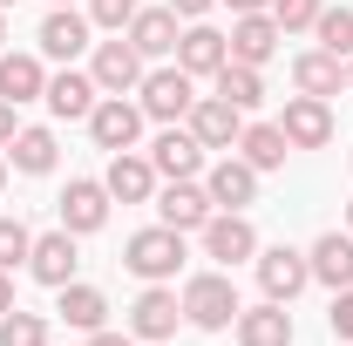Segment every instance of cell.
Instances as JSON below:
<instances>
[{
  "mask_svg": "<svg viewBox=\"0 0 353 346\" xmlns=\"http://www.w3.org/2000/svg\"><path fill=\"white\" fill-rule=\"evenodd\" d=\"M183 319L204 326V333H224V326L238 319V285H231V272H197V278L183 285Z\"/></svg>",
  "mask_w": 353,
  "mask_h": 346,
  "instance_id": "obj_1",
  "label": "cell"
},
{
  "mask_svg": "<svg viewBox=\"0 0 353 346\" xmlns=\"http://www.w3.org/2000/svg\"><path fill=\"white\" fill-rule=\"evenodd\" d=\"M123 265H130L136 278H150V285L176 278V265H183V231H170V224H150V231H136L130 245H123Z\"/></svg>",
  "mask_w": 353,
  "mask_h": 346,
  "instance_id": "obj_2",
  "label": "cell"
},
{
  "mask_svg": "<svg viewBox=\"0 0 353 346\" xmlns=\"http://www.w3.org/2000/svg\"><path fill=\"white\" fill-rule=\"evenodd\" d=\"M136 102H143L150 123H183L190 102H197V82H190L183 68H150V75L136 82Z\"/></svg>",
  "mask_w": 353,
  "mask_h": 346,
  "instance_id": "obj_3",
  "label": "cell"
},
{
  "mask_svg": "<svg viewBox=\"0 0 353 346\" xmlns=\"http://www.w3.org/2000/svg\"><path fill=\"white\" fill-rule=\"evenodd\" d=\"M197 238H204V258H218L224 272L245 265V258H259V231H252L245 211H211V224H204Z\"/></svg>",
  "mask_w": 353,
  "mask_h": 346,
  "instance_id": "obj_4",
  "label": "cell"
},
{
  "mask_svg": "<svg viewBox=\"0 0 353 346\" xmlns=\"http://www.w3.org/2000/svg\"><path fill=\"white\" fill-rule=\"evenodd\" d=\"M183 130L197 136L204 150H238V136H245V109H231L224 95H197L190 116H183Z\"/></svg>",
  "mask_w": 353,
  "mask_h": 346,
  "instance_id": "obj_5",
  "label": "cell"
},
{
  "mask_svg": "<svg viewBox=\"0 0 353 346\" xmlns=\"http://www.w3.org/2000/svg\"><path fill=\"white\" fill-rule=\"evenodd\" d=\"M88 136L116 156V150H136V136H143V102H123V95H102L95 109H88Z\"/></svg>",
  "mask_w": 353,
  "mask_h": 346,
  "instance_id": "obj_6",
  "label": "cell"
},
{
  "mask_svg": "<svg viewBox=\"0 0 353 346\" xmlns=\"http://www.w3.org/2000/svg\"><path fill=\"white\" fill-rule=\"evenodd\" d=\"M279 130H285L292 150H326V143H333V109H326V95H285Z\"/></svg>",
  "mask_w": 353,
  "mask_h": 346,
  "instance_id": "obj_7",
  "label": "cell"
},
{
  "mask_svg": "<svg viewBox=\"0 0 353 346\" xmlns=\"http://www.w3.org/2000/svg\"><path fill=\"white\" fill-rule=\"evenodd\" d=\"M61 231H75V238H88V231H102L109 224V183H95V176H68V190H61Z\"/></svg>",
  "mask_w": 353,
  "mask_h": 346,
  "instance_id": "obj_8",
  "label": "cell"
},
{
  "mask_svg": "<svg viewBox=\"0 0 353 346\" xmlns=\"http://www.w3.org/2000/svg\"><path fill=\"white\" fill-rule=\"evenodd\" d=\"M259 285H265V299L292 305V299H299V292L312 285L306 252H292V245H272V252H259Z\"/></svg>",
  "mask_w": 353,
  "mask_h": 346,
  "instance_id": "obj_9",
  "label": "cell"
},
{
  "mask_svg": "<svg viewBox=\"0 0 353 346\" xmlns=\"http://www.w3.org/2000/svg\"><path fill=\"white\" fill-rule=\"evenodd\" d=\"M176 319H183V299H176L170 285H143V299L130 305V333L150 346H163L176 333Z\"/></svg>",
  "mask_w": 353,
  "mask_h": 346,
  "instance_id": "obj_10",
  "label": "cell"
},
{
  "mask_svg": "<svg viewBox=\"0 0 353 346\" xmlns=\"http://www.w3.org/2000/svg\"><path fill=\"white\" fill-rule=\"evenodd\" d=\"M224 61H231V34H218V28H204V21H190L183 34H176V68L197 82V75H218Z\"/></svg>",
  "mask_w": 353,
  "mask_h": 346,
  "instance_id": "obj_11",
  "label": "cell"
},
{
  "mask_svg": "<svg viewBox=\"0 0 353 346\" xmlns=\"http://www.w3.org/2000/svg\"><path fill=\"white\" fill-rule=\"evenodd\" d=\"M211 211H218V204H211V190H204V183H190V176H176L170 190L157 197V224H170V231H204Z\"/></svg>",
  "mask_w": 353,
  "mask_h": 346,
  "instance_id": "obj_12",
  "label": "cell"
},
{
  "mask_svg": "<svg viewBox=\"0 0 353 346\" xmlns=\"http://www.w3.org/2000/svg\"><path fill=\"white\" fill-rule=\"evenodd\" d=\"M88 75H95V88H102V95H130V88L143 82V54H136L130 41H95Z\"/></svg>",
  "mask_w": 353,
  "mask_h": 346,
  "instance_id": "obj_13",
  "label": "cell"
},
{
  "mask_svg": "<svg viewBox=\"0 0 353 346\" xmlns=\"http://www.w3.org/2000/svg\"><path fill=\"white\" fill-rule=\"evenodd\" d=\"M279 41H285V28L272 14H238L231 21V61H245V68H265L279 54Z\"/></svg>",
  "mask_w": 353,
  "mask_h": 346,
  "instance_id": "obj_14",
  "label": "cell"
},
{
  "mask_svg": "<svg viewBox=\"0 0 353 346\" xmlns=\"http://www.w3.org/2000/svg\"><path fill=\"white\" fill-rule=\"evenodd\" d=\"M231 333H238V346H292V312H285L279 299H265V305H238Z\"/></svg>",
  "mask_w": 353,
  "mask_h": 346,
  "instance_id": "obj_15",
  "label": "cell"
},
{
  "mask_svg": "<svg viewBox=\"0 0 353 346\" xmlns=\"http://www.w3.org/2000/svg\"><path fill=\"white\" fill-rule=\"evenodd\" d=\"M102 183H109V197H123V204H150V197H157V163H150L143 150H116Z\"/></svg>",
  "mask_w": 353,
  "mask_h": 346,
  "instance_id": "obj_16",
  "label": "cell"
},
{
  "mask_svg": "<svg viewBox=\"0 0 353 346\" xmlns=\"http://www.w3.org/2000/svg\"><path fill=\"white\" fill-rule=\"evenodd\" d=\"M204 190H211V204H218V211H245V204L259 197V170H252L245 156H218L211 176H204Z\"/></svg>",
  "mask_w": 353,
  "mask_h": 346,
  "instance_id": "obj_17",
  "label": "cell"
},
{
  "mask_svg": "<svg viewBox=\"0 0 353 346\" xmlns=\"http://www.w3.org/2000/svg\"><path fill=\"white\" fill-rule=\"evenodd\" d=\"M28 272H34L41 285H54V292H61V285L75 278V231H61V224H54V231H41V238H34V252H28Z\"/></svg>",
  "mask_w": 353,
  "mask_h": 346,
  "instance_id": "obj_18",
  "label": "cell"
},
{
  "mask_svg": "<svg viewBox=\"0 0 353 346\" xmlns=\"http://www.w3.org/2000/svg\"><path fill=\"white\" fill-rule=\"evenodd\" d=\"M150 163H157V176H197L204 170V143H197V136L190 130H176V123H163V136H157V143H150Z\"/></svg>",
  "mask_w": 353,
  "mask_h": 346,
  "instance_id": "obj_19",
  "label": "cell"
},
{
  "mask_svg": "<svg viewBox=\"0 0 353 346\" xmlns=\"http://www.w3.org/2000/svg\"><path fill=\"white\" fill-rule=\"evenodd\" d=\"M41 102L61 116V123H75V116L88 123V109L102 102V88H95V75H82V68H61V75H48V95H41Z\"/></svg>",
  "mask_w": 353,
  "mask_h": 346,
  "instance_id": "obj_20",
  "label": "cell"
},
{
  "mask_svg": "<svg viewBox=\"0 0 353 346\" xmlns=\"http://www.w3.org/2000/svg\"><path fill=\"white\" fill-rule=\"evenodd\" d=\"M306 265H312V278H319V285L347 292V285H353V231H326V238H312Z\"/></svg>",
  "mask_w": 353,
  "mask_h": 346,
  "instance_id": "obj_21",
  "label": "cell"
},
{
  "mask_svg": "<svg viewBox=\"0 0 353 346\" xmlns=\"http://www.w3.org/2000/svg\"><path fill=\"white\" fill-rule=\"evenodd\" d=\"M176 7H136V21H130V48L150 61V54H176Z\"/></svg>",
  "mask_w": 353,
  "mask_h": 346,
  "instance_id": "obj_22",
  "label": "cell"
},
{
  "mask_svg": "<svg viewBox=\"0 0 353 346\" xmlns=\"http://www.w3.org/2000/svg\"><path fill=\"white\" fill-rule=\"evenodd\" d=\"M292 82H299V95H340L347 88V61L326 54V48H306V54H292Z\"/></svg>",
  "mask_w": 353,
  "mask_h": 346,
  "instance_id": "obj_23",
  "label": "cell"
},
{
  "mask_svg": "<svg viewBox=\"0 0 353 346\" xmlns=\"http://www.w3.org/2000/svg\"><path fill=\"white\" fill-rule=\"evenodd\" d=\"M88 28H95L88 14H75V7H54V14L41 21V54H54V61H75V54L88 48Z\"/></svg>",
  "mask_w": 353,
  "mask_h": 346,
  "instance_id": "obj_24",
  "label": "cell"
},
{
  "mask_svg": "<svg viewBox=\"0 0 353 346\" xmlns=\"http://www.w3.org/2000/svg\"><path fill=\"white\" fill-rule=\"evenodd\" d=\"M0 95L21 109V102H41L48 95V68L41 54H0Z\"/></svg>",
  "mask_w": 353,
  "mask_h": 346,
  "instance_id": "obj_25",
  "label": "cell"
},
{
  "mask_svg": "<svg viewBox=\"0 0 353 346\" xmlns=\"http://www.w3.org/2000/svg\"><path fill=\"white\" fill-rule=\"evenodd\" d=\"M285 150H292V143H285L279 123H245V136H238V156H245L252 170H279V163H285Z\"/></svg>",
  "mask_w": 353,
  "mask_h": 346,
  "instance_id": "obj_26",
  "label": "cell"
},
{
  "mask_svg": "<svg viewBox=\"0 0 353 346\" xmlns=\"http://www.w3.org/2000/svg\"><path fill=\"white\" fill-rule=\"evenodd\" d=\"M54 312H61V319H68L75 333H95V326L109 319V299H102L95 285H82V278H68V285H61V305H54Z\"/></svg>",
  "mask_w": 353,
  "mask_h": 346,
  "instance_id": "obj_27",
  "label": "cell"
},
{
  "mask_svg": "<svg viewBox=\"0 0 353 346\" xmlns=\"http://www.w3.org/2000/svg\"><path fill=\"white\" fill-rule=\"evenodd\" d=\"M211 82H218V95L231 102V109H259V102H265V75H259V68H245V61H224Z\"/></svg>",
  "mask_w": 353,
  "mask_h": 346,
  "instance_id": "obj_28",
  "label": "cell"
},
{
  "mask_svg": "<svg viewBox=\"0 0 353 346\" xmlns=\"http://www.w3.org/2000/svg\"><path fill=\"white\" fill-rule=\"evenodd\" d=\"M7 150H14V170H21V176H48L54 156H61V150H54V130H21Z\"/></svg>",
  "mask_w": 353,
  "mask_h": 346,
  "instance_id": "obj_29",
  "label": "cell"
},
{
  "mask_svg": "<svg viewBox=\"0 0 353 346\" xmlns=\"http://www.w3.org/2000/svg\"><path fill=\"white\" fill-rule=\"evenodd\" d=\"M312 34H319V48H326V54H340V61H353V7H319Z\"/></svg>",
  "mask_w": 353,
  "mask_h": 346,
  "instance_id": "obj_30",
  "label": "cell"
},
{
  "mask_svg": "<svg viewBox=\"0 0 353 346\" xmlns=\"http://www.w3.org/2000/svg\"><path fill=\"white\" fill-rule=\"evenodd\" d=\"M0 346H48V319L41 312H0Z\"/></svg>",
  "mask_w": 353,
  "mask_h": 346,
  "instance_id": "obj_31",
  "label": "cell"
},
{
  "mask_svg": "<svg viewBox=\"0 0 353 346\" xmlns=\"http://www.w3.org/2000/svg\"><path fill=\"white\" fill-rule=\"evenodd\" d=\"M28 252H34V231H28L21 217H0V272L28 265Z\"/></svg>",
  "mask_w": 353,
  "mask_h": 346,
  "instance_id": "obj_32",
  "label": "cell"
},
{
  "mask_svg": "<svg viewBox=\"0 0 353 346\" xmlns=\"http://www.w3.org/2000/svg\"><path fill=\"white\" fill-rule=\"evenodd\" d=\"M319 7H326V0H272V21H279L285 34H299V28L319 21Z\"/></svg>",
  "mask_w": 353,
  "mask_h": 346,
  "instance_id": "obj_33",
  "label": "cell"
},
{
  "mask_svg": "<svg viewBox=\"0 0 353 346\" xmlns=\"http://www.w3.org/2000/svg\"><path fill=\"white\" fill-rule=\"evenodd\" d=\"M136 7H143V0H88V21H95V28H116V34H123V28L136 21Z\"/></svg>",
  "mask_w": 353,
  "mask_h": 346,
  "instance_id": "obj_34",
  "label": "cell"
},
{
  "mask_svg": "<svg viewBox=\"0 0 353 346\" xmlns=\"http://www.w3.org/2000/svg\"><path fill=\"white\" fill-rule=\"evenodd\" d=\"M326 319H333L340 340H353V285H347V292H333V312H326Z\"/></svg>",
  "mask_w": 353,
  "mask_h": 346,
  "instance_id": "obj_35",
  "label": "cell"
},
{
  "mask_svg": "<svg viewBox=\"0 0 353 346\" xmlns=\"http://www.w3.org/2000/svg\"><path fill=\"white\" fill-rule=\"evenodd\" d=\"M163 7H176V21H204L218 0H163Z\"/></svg>",
  "mask_w": 353,
  "mask_h": 346,
  "instance_id": "obj_36",
  "label": "cell"
},
{
  "mask_svg": "<svg viewBox=\"0 0 353 346\" xmlns=\"http://www.w3.org/2000/svg\"><path fill=\"white\" fill-rule=\"evenodd\" d=\"M14 136H21V123H14V102H7V95H0V150H7V143H14Z\"/></svg>",
  "mask_w": 353,
  "mask_h": 346,
  "instance_id": "obj_37",
  "label": "cell"
},
{
  "mask_svg": "<svg viewBox=\"0 0 353 346\" xmlns=\"http://www.w3.org/2000/svg\"><path fill=\"white\" fill-rule=\"evenodd\" d=\"M88 346H136L130 333H109V326H95V333H88Z\"/></svg>",
  "mask_w": 353,
  "mask_h": 346,
  "instance_id": "obj_38",
  "label": "cell"
},
{
  "mask_svg": "<svg viewBox=\"0 0 353 346\" xmlns=\"http://www.w3.org/2000/svg\"><path fill=\"white\" fill-rule=\"evenodd\" d=\"M231 14H272V0H231Z\"/></svg>",
  "mask_w": 353,
  "mask_h": 346,
  "instance_id": "obj_39",
  "label": "cell"
},
{
  "mask_svg": "<svg viewBox=\"0 0 353 346\" xmlns=\"http://www.w3.org/2000/svg\"><path fill=\"white\" fill-rule=\"evenodd\" d=\"M0 312H14V285H7V272H0Z\"/></svg>",
  "mask_w": 353,
  "mask_h": 346,
  "instance_id": "obj_40",
  "label": "cell"
},
{
  "mask_svg": "<svg viewBox=\"0 0 353 346\" xmlns=\"http://www.w3.org/2000/svg\"><path fill=\"white\" fill-rule=\"evenodd\" d=\"M0 190H7V156H0Z\"/></svg>",
  "mask_w": 353,
  "mask_h": 346,
  "instance_id": "obj_41",
  "label": "cell"
},
{
  "mask_svg": "<svg viewBox=\"0 0 353 346\" xmlns=\"http://www.w3.org/2000/svg\"><path fill=\"white\" fill-rule=\"evenodd\" d=\"M0 41H7V14H0Z\"/></svg>",
  "mask_w": 353,
  "mask_h": 346,
  "instance_id": "obj_42",
  "label": "cell"
},
{
  "mask_svg": "<svg viewBox=\"0 0 353 346\" xmlns=\"http://www.w3.org/2000/svg\"><path fill=\"white\" fill-rule=\"evenodd\" d=\"M347 88H353V61H347Z\"/></svg>",
  "mask_w": 353,
  "mask_h": 346,
  "instance_id": "obj_43",
  "label": "cell"
},
{
  "mask_svg": "<svg viewBox=\"0 0 353 346\" xmlns=\"http://www.w3.org/2000/svg\"><path fill=\"white\" fill-rule=\"evenodd\" d=\"M347 231H353V204H347Z\"/></svg>",
  "mask_w": 353,
  "mask_h": 346,
  "instance_id": "obj_44",
  "label": "cell"
},
{
  "mask_svg": "<svg viewBox=\"0 0 353 346\" xmlns=\"http://www.w3.org/2000/svg\"><path fill=\"white\" fill-rule=\"evenodd\" d=\"M7 7H14V0H0V14H7Z\"/></svg>",
  "mask_w": 353,
  "mask_h": 346,
  "instance_id": "obj_45",
  "label": "cell"
},
{
  "mask_svg": "<svg viewBox=\"0 0 353 346\" xmlns=\"http://www.w3.org/2000/svg\"><path fill=\"white\" fill-rule=\"evenodd\" d=\"M54 7H75V0H54Z\"/></svg>",
  "mask_w": 353,
  "mask_h": 346,
  "instance_id": "obj_46",
  "label": "cell"
}]
</instances>
